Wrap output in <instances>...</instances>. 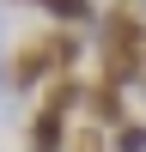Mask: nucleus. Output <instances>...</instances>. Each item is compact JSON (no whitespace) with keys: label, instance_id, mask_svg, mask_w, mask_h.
<instances>
[{"label":"nucleus","instance_id":"1","mask_svg":"<svg viewBox=\"0 0 146 152\" xmlns=\"http://www.w3.org/2000/svg\"><path fill=\"white\" fill-rule=\"evenodd\" d=\"M73 104H85V85L67 73V79H55L36 97V116L24 128V152H67V140H73Z\"/></svg>","mask_w":146,"mask_h":152},{"label":"nucleus","instance_id":"2","mask_svg":"<svg viewBox=\"0 0 146 152\" xmlns=\"http://www.w3.org/2000/svg\"><path fill=\"white\" fill-rule=\"evenodd\" d=\"M55 79H67V67H61V49H55V24L49 31H36V37H24L18 49H12V61H6V91H49Z\"/></svg>","mask_w":146,"mask_h":152},{"label":"nucleus","instance_id":"3","mask_svg":"<svg viewBox=\"0 0 146 152\" xmlns=\"http://www.w3.org/2000/svg\"><path fill=\"white\" fill-rule=\"evenodd\" d=\"M97 61H146V0H116L104 12Z\"/></svg>","mask_w":146,"mask_h":152},{"label":"nucleus","instance_id":"4","mask_svg":"<svg viewBox=\"0 0 146 152\" xmlns=\"http://www.w3.org/2000/svg\"><path fill=\"white\" fill-rule=\"evenodd\" d=\"M85 122L91 128H104V134H116V128H128V91L122 85H104V79H91L85 85Z\"/></svg>","mask_w":146,"mask_h":152},{"label":"nucleus","instance_id":"5","mask_svg":"<svg viewBox=\"0 0 146 152\" xmlns=\"http://www.w3.org/2000/svg\"><path fill=\"white\" fill-rule=\"evenodd\" d=\"M36 6H43L61 31H73V24H97V6H91V0H36Z\"/></svg>","mask_w":146,"mask_h":152},{"label":"nucleus","instance_id":"6","mask_svg":"<svg viewBox=\"0 0 146 152\" xmlns=\"http://www.w3.org/2000/svg\"><path fill=\"white\" fill-rule=\"evenodd\" d=\"M110 152H146V122H128V128L110 134Z\"/></svg>","mask_w":146,"mask_h":152},{"label":"nucleus","instance_id":"7","mask_svg":"<svg viewBox=\"0 0 146 152\" xmlns=\"http://www.w3.org/2000/svg\"><path fill=\"white\" fill-rule=\"evenodd\" d=\"M140 97H146V85H140Z\"/></svg>","mask_w":146,"mask_h":152}]
</instances>
